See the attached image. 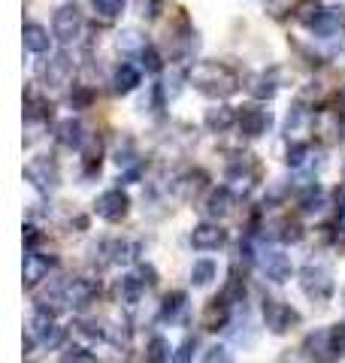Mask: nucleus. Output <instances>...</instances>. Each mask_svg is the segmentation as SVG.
Listing matches in <instances>:
<instances>
[{
	"label": "nucleus",
	"instance_id": "nucleus-47",
	"mask_svg": "<svg viewBox=\"0 0 345 363\" xmlns=\"http://www.w3.org/2000/svg\"><path fill=\"white\" fill-rule=\"evenodd\" d=\"M275 363H300V354H291V351H285V354L275 360Z\"/></svg>",
	"mask_w": 345,
	"mask_h": 363
},
{
	"label": "nucleus",
	"instance_id": "nucleus-27",
	"mask_svg": "<svg viewBox=\"0 0 345 363\" xmlns=\"http://www.w3.org/2000/svg\"><path fill=\"white\" fill-rule=\"evenodd\" d=\"M136 85H140V70H136L133 64H121L119 70L112 73V91L115 94H131V91H136Z\"/></svg>",
	"mask_w": 345,
	"mask_h": 363
},
{
	"label": "nucleus",
	"instance_id": "nucleus-8",
	"mask_svg": "<svg viewBox=\"0 0 345 363\" xmlns=\"http://www.w3.org/2000/svg\"><path fill=\"white\" fill-rule=\"evenodd\" d=\"M64 291H67V306L73 312H88L100 297V281L88 276H73L70 281H64Z\"/></svg>",
	"mask_w": 345,
	"mask_h": 363
},
{
	"label": "nucleus",
	"instance_id": "nucleus-31",
	"mask_svg": "<svg viewBox=\"0 0 345 363\" xmlns=\"http://www.w3.org/2000/svg\"><path fill=\"white\" fill-rule=\"evenodd\" d=\"M285 164L291 169H306L312 164V145L309 143H291L288 145V155H285Z\"/></svg>",
	"mask_w": 345,
	"mask_h": 363
},
{
	"label": "nucleus",
	"instance_id": "nucleus-38",
	"mask_svg": "<svg viewBox=\"0 0 345 363\" xmlns=\"http://www.w3.org/2000/svg\"><path fill=\"white\" fill-rule=\"evenodd\" d=\"M106 342L121 348V345H131V324L128 321H119V324H109L106 327Z\"/></svg>",
	"mask_w": 345,
	"mask_h": 363
},
{
	"label": "nucleus",
	"instance_id": "nucleus-28",
	"mask_svg": "<svg viewBox=\"0 0 345 363\" xmlns=\"http://www.w3.org/2000/svg\"><path fill=\"white\" fill-rule=\"evenodd\" d=\"M246 276H239V269L234 267L227 272V281H224V288H221V297L230 303V306H239V303H246Z\"/></svg>",
	"mask_w": 345,
	"mask_h": 363
},
{
	"label": "nucleus",
	"instance_id": "nucleus-41",
	"mask_svg": "<svg viewBox=\"0 0 345 363\" xmlns=\"http://www.w3.org/2000/svg\"><path fill=\"white\" fill-rule=\"evenodd\" d=\"M194 351H197V339L185 336V339L179 342V348L172 351V360H170V363H191V360H194Z\"/></svg>",
	"mask_w": 345,
	"mask_h": 363
},
{
	"label": "nucleus",
	"instance_id": "nucleus-49",
	"mask_svg": "<svg viewBox=\"0 0 345 363\" xmlns=\"http://www.w3.org/2000/svg\"><path fill=\"white\" fill-rule=\"evenodd\" d=\"M342 100H345V91H342Z\"/></svg>",
	"mask_w": 345,
	"mask_h": 363
},
{
	"label": "nucleus",
	"instance_id": "nucleus-29",
	"mask_svg": "<svg viewBox=\"0 0 345 363\" xmlns=\"http://www.w3.org/2000/svg\"><path fill=\"white\" fill-rule=\"evenodd\" d=\"M73 339H76V345L91 348V345H97V342H106V327L79 321V324H73Z\"/></svg>",
	"mask_w": 345,
	"mask_h": 363
},
{
	"label": "nucleus",
	"instance_id": "nucleus-24",
	"mask_svg": "<svg viewBox=\"0 0 345 363\" xmlns=\"http://www.w3.org/2000/svg\"><path fill=\"white\" fill-rule=\"evenodd\" d=\"M342 25H345V13L339 6H333V9H324V13H321V18L312 25V30L318 33L321 40H330V37H336V33L342 30Z\"/></svg>",
	"mask_w": 345,
	"mask_h": 363
},
{
	"label": "nucleus",
	"instance_id": "nucleus-2",
	"mask_svg": "<svg viewBox=\"0 0 345 363\" xmlns=\"http://www.w3.org/2000/svg\"><path fill=\"white\" fill-rule=\"evenodd\" d=\"M303 354L309 360H318V363H330L339 354H345V324L321 327V330L309 333L306 342H303Z\"/></svg>",
	"mask_w": 345,
	"mask_h": 363
},
{
	"label": "nucleus",
	"instance_id": "nucleus-16",
	"mask_svg": "<svg viewBox=\"0 0 345 363\" xmlns=\"http://www.w3.org/2000/svg\"><path fill=\"white\" fill-rule=\"evenodd\" d=\"M227 242V233H224V227L218 224V221H200V224H194V230H191V245L197 248V252H215V248H221Z\"/></svg>",
	"mask_w": 345,
	"mask_h": 363
},
{
	"label": "nucleus",
	"instance_id": "nucleus-37",
	"mask_svg": "<svg viewBox=\"0 0 345 363\" xmlns=\"http://www.w3.org/2000/svg\"><path fill=\"white\" fill-rule=\"evenodd\" d=\"M91 6H94V16L106 25L124 13V0H91Z\"/></svg>",
	"mask_w": 345,
	"mask_h": 363
},
{
	"label": "nucleus",
	"instance_id": "nucleus-19",
	"mask_svg": "<svg viewBox=\"0 0 345 363\" xmlns=\"http://www.w3.org/2000/svg\"><path fill=\"white\" fill-rule=\"evenodd\" d=\"M239 130H243V136H263L270 128H273V116L267 109H261V106H243L239 109Z\"/></svg>",
	"mask_w": 345,
	"mask_h": 363
},
{
	"label": "nucleus",
	"instance_id": "nucleus-6",
	"mask_svg": "<svg viewBox=\"0 0 345 363\" xmlns=\"http://www.w3.org/2000/svg\"><path fill=\"white\" fill-rule=\"evenodd\" d=\"M28 333L37 339V345L40 348H58L64 342V327H58V321H55V312H49V309H40L37 306V312L31 315V324H28Z\"/></svg>",
	"mask_w": 345,
	"mask_h": 363
},
{
	"label": "nucleus",
	"instance_id": "nucleus-39",
	"mask_svg": "<svg viewBox=\"0 0 345 363\" xmlns=\"http://www.w3.org/2000/svg\"><path fill=\"white\" fill-rule=\"evenodd\" d=\"M58 363H97V357L91 354V348L76 345V342H73V345L61 354V360H58Z\"/></svg>",
	"mask_w": 345,
	"mask_h": 363
},
{
	"label": "nucleus",
	"instance_id": "nucleus-44",
	"mask_svg": "<svg viewBox=\"0 0 345 363\" xmlns=\"http://www.w3.org/2000/svg\"><path fill=\"white\" fill-rule=\"evenodd\" d=\"M140 58H143V67H146V70L148 73H158L160 70V67H164V64H160V55L152 49V45H148V49L140 55Z\"/></svg>",
	"mask_w": 345,
	"mask_h": 363
},
{
	"label": "nucleus",
	"instance_id": "nucleus-7",
	"mask_svg": "<svg viewBox=\"0 0 345 363\" xmlns=\"http://www.w3.org/2000/svg\"><path fill=\"white\" fill-rule=\"evenodd\" d=\"M25 179L40 191V194H52L58 188V182H61V173H58V164L52 157L40 155V157H31L25 164Z\"/></svg>",
	"mask_w": 345,
	"mask_h": 363
},
{
	"label": "nucleus",
	"instance_id": "nucleus-1",
	"mask_svg": "<svg viewBox=\"0 0 345 363\" xmlns=\"http://www.w3.org/2000/svg\"><path fill=\"white\" fill-rule=\"evenodd\" d=\"M191 85L206 97H230L239 88V76L234 67L221 61H197L191 67Z\"/></svg>",
	"mask_w": 345,
	"mask_h": 363
},
{
	"label": "nucleus",
	"instance_id": "nucleus-21",
	"mask_svg": "<svg viewBox=\"0 0 345 363\" xmlns=\"http://www.w3.org/2000/svg\"><path fill=\"white\" fill-rule=\"evenodd\" d=\"M143 294H146V281L140 279V272H128V276H121L119 279V285H115V297H119V303H124L128 309H133L136 303L143 300Z\"/></svg>",
	"mask_w": 345,
	"mask_h": 363
},
{
	"label": "nucleus",
	"instance_id": "nucleus-36",
	"mask_svg": "<svg viewBox=\"0 0 345 363\" xmlns=\"http://www.w3.org/2000/svg\"><path fill=\"white\" fill-rule=\"evenodd\" d=\"M324 13V6H321V0H300V4L294 6V18L303 21V25H315Z\"/></svg>",
	"mask_w": 345,
	"mask_h": 363
},
{
	"label": "nucleus",
	"instance_id": "nucleus-14",
	"mask_svg": "<svg viewBox=\"0 0 345 363\" xmlns=\"http://www.w3.org/2000/svg\"><path fill=\"white\" fill-rule=\"evenodd\" d=\"M236 203H239V197L227 185L212 188L209 194H206V200H203V215L206 218H212V221H221V218H227V215H234Z\"/></svg>",
	"mask_w": 345,
	"mask_h": 363
},
{
	"label": "nucleus",
	"instance_id": "nucleus-13",
	"mask_svg": "<svg viewBox=\"0 0 345 363\" xmlns=\"http://www.w3.org/2000/svg\"><path fill=\"white\" fill-rule=\"evenodd\" d=\"M55 267L52 257L40 255L37 248L33 252L25 255V267H21V285H25V291H37L45 279H49V269Z\"/></svg>",
	"mask_w": 345,
	"mask_h": 363
},
{
	"label": "nucleus",
	"instance_id": "nucleus-17",
	"mask_svg": "<svg viewBox=\"0 0 345 363\" xmlns=\"http://www.w3.org/2000/svg\"><path fill=\"white\" fill-rule=\"evenodd\" d=\"M230 309H234V306H230V303L221 297V294H218V297H212L209 303L203 306L200 327H203V330H209V333L227 330V327H230Z\"/></svg>",
	"mask_w": 345,
	"mask_h": 363
},
{
	"label": "nucleus",
	"instance_id": "nucleus-40",
	"mask_svg": "<svg viewBox=\"0 0 345 363\" xmlns=\"http://www.w3.org/2000/svg\"><path fill=\"white\" fill-rule=\"evenodd\" d=\"M275 240H282V242H300L303 240V227L291 221V218H285L279 224V233H275Z\"/></svg>",
	"mask_w": 345,
	"mask_h": 363
},
{
	"label": "nucleus",
	"instance_id": "nucleus-48",
	"mask_svg": "<svg viewBox=\"0 0 345 363\" xmlns=\"http://www.w3.org/2000/svg\"><path fill=\"white\" fill-rule=\"evenodd\" d=\"M339 227L345 230V200H342V206H339Z\"/></svg>",
	"mask_w": 345,
	"mask_h": 363
},
{
	"label": "nucleus",
	"instance_id": "nucleus-33",
	"mask_svg": "<svg viewBox=\"0 0 345 363\" xmlns=\"http://www.w3.org/2000/svg\"><path fill=\"white\" fill-rule=\"evenodd\" d=\"M119 49H121V55H143L148 49V43H146V37L140 30L128 28V30L119 33Z\"/></svg>",
	"mask_w": 345,
	"mask_h": 363
},
{
	"label": "nucleus",
	"instance_id": "nucleus-43",
	"mask_svg": "<svg viewBox=\"0 0 345 363\" xmlns=\"http://www.w3.org/2000/svg\"><path fill=\"white\" fill-rule=\"evenodd\" d=\"M91 100H94L91 88H88V85H79L73 94H70V106H73V109H88V106H91Z\"/></svg>",
	"mask_w": 345,
	"mask_h": 363
},
{
	"label": "nucleus",
	"instance_id": "nucleus-46",
	"mask_svg": "<svg viewBox=\"0 0 345 363\" xmlns=\"http://www.w3.org/2000/svg\"><path fill=\"white\" fill-rule=\"evenodd\" d=\"M140 279L146 281V288H155V285H158V269H155L152 264H143V267H140Z\"/></svg>",
	"mask_w": 345,
	"mask_h": 363
},
{
	"label": "nucleus",
	"instance_id": "nucleus-42",
	"mask_svg": "<svg viewBox=\"0 0 345 363\" xmlns=\"http://www.w3.org/2000/svg\"><path fill=\"white\" fill-rule=\"evenodd\" d=\"M203 363H236V360H234V354H230L227 345H212L203 354Z\"/></svg>",
	"mask_w": 345,
	"mask_h": 363
},
{
	"label": "nucleus",
	"instance_id": "nucleus-22",
	"mask_svg": "<svg viewBox=\"0 0 345 363\" xmlns=\"http://www.w3.org/2000/svg\"><path fill=\"white\" fill-rule=\"evenodd\" d=\"M239 121V112H234L230 106H212V109H206V130L209 133H227L234 124Z\"/></svg>",
	"mask_w": 345,
	"mask_h": 363
},
{
	"label": "nucleus",
	"instance_id": "nucleus-10",
	"mask_svg": "<svg viewBox=\"0 0 345 363\" xmlns=\"http://www.w3.org/2000/svg\"><path fill=\"white\" fill-rule=\"evenodd\" d=\"M258 269L273 281V285H285V281L294 276V264L282 248H261L258 252Z\"/></svg>",
	"mask_w": 345,
	"mask_h": 363
},
{
	"label": "nucleus",
	"instance_id": "nucleus-5",
	"mask_svg": "<svg viewBox=\"0 0 345 363\" xmlns=\"http://www.w3.org/2000/svg\"><path fill=\"white\" fill-rule=\"evenodd\" d=\"M258 185V167L251 161V155H236V161H230L227 167V188L243 200L248 197Z\"/></svg>",
	"mask_w": 345,
	"mask_h": 363
},
{
	"label": "nucleus",
	"instance_id": "nucleus-3",
	"mask_svg": "<svg viewBox=\"0 0 345 363\" xmlns=\"http://www.w3.org/2000/svg\"><path fill=\"white\" fill-rule=\"evenodd\" d=\"M300 291L306 294L312 303H330L333 294H336V281H333V272L327 264H306L300 269Z\"/></svg>",
	"mask_w": 345,
	"mask_h": 363
},
{
	"label": "nucleus",
	"instance_id": "nucleus-9",
	"mask_svg": "<svg viewBox=\"0 0 345 363\" xmlns=\"http://www.w3.org/2000/svg\"><path fill=\"white\" fill-rule=\"evenodd\" d=\"M128 212H131V197H128V191H121V188L103 191V194L94 200V215L103 221H109V224L124 221Z\"/></svg>",
	"mask_w": 345,
	"mask_h": 363
},
{
	"label": "nucleus",
	"instance_id": "nucleus-45",
	"mask_svg": "<svg viewBox=\"0 0 345 363\" xmlns=\"http://www.w3.org/2000/svg\"><path fill=\"white\" fill-rule=\"evenodd\" d=\"M40 242V227L37 224H25V245H28V252H33Z\"/></svg>",
	"mask_w": 345,
	"mask_h": 363
},
{
	"label": "nucleus",
	"instance_id": "nucleus-34",
	"mask_svg": "<svg viewBox=\"0 0 345 363\" xmlns=\"http://www.w3.org/2000/svg\"><path fill=\"white\" fill-rule=\"evenodd\" d=\"M172 360V351L170 342L164 336H152L146 345V363H170Z\"/></svg>",
	"mask_w": 345,
	"mask_h": 363
},
{
	"label": "nucleus",
	"instance_id": "nucleus-15",
	"mask_svg": "<svg viewBox=\"0 0 345 363\" xmlns=\"http://www.w3.org/2000/svg\"><path fill=\"white\" fill-rule=\"evenodd\" d=\"M206 188H209V176L203 169H185V173L176 176V182H172V194L182 203H194Z\"/></svg>",
	"mask_w": 345,
	"mask_h": 363
},
{
	"label": "nucleus",
	"instance_id": "nucleus-32",
	"mask_svg": "<svg viewBox=\"0 0 345 363\" xmlns=\"http://www.w3.org/2000/svg\"><path fill=\"white\" fill-rule=\"evenodd\" d=\"M100 152H103V145H100L97 136H88V140L82 143V164H85V176L100 173Z\"/></svg>",
	"mask_w": 345,
	"mask_h": 363
},
{
	"label": "nucleus",
	"instance_id": "nucleus-11",
	"mask_svg": "<svg viewBox=\"0 0 345 363\" xmlns=\"http://www.w3.org/2000/svg\"><path fill=\"white\" fill-rule=\"evenodd\" d=\"M100 255H106V264L128 267V264H133V260H140V255H143V242L128 240V236H115V240L100 242Z\"/></svg>",
	"mask_w": 345,
	"mask_h": 363
},
{
	"label": "nucleus",
	"instance_id": "nucleus-23",
	"mask_svg": "<svg viewBox=\"0 0 345 363\" xmlns=\"http://www.w3.org/2000/svg\"><path fill=\"white\" fill-rule=\"evenodd\" d=\"M55 140H58V145H64V149H82V143L88 140V136L82 133V124H79L76 118H64L55 128Z\"/></svg>",
	"mask_w": 345,
	"mask_h": 363
},
{
	"label": "nucleus",
	"instance_id": "nucleus-30",
	"mask_svg": "<svg viewBox=\"0 0 345 363\" xmlns=\"http://www.w3.org/2000/svg\"><path fill=\"white\" fill-rule=\"evenodd\" d=\"M49 30H45L43 25H25V49L33 52V55H45L49 52Z\"/></svg>",
	"mask_w": 345,
	"mask_h": 363
},
{
	"label": "nucleus",
	"instance_id": "nucleus-35",
	"mask_svg": "<svg viewBox=\"0 0 345 363\" xmlns=\"http://www.w3.org/2000/svg\"><path fill=\"white\" fill-rule=\"evenodd\" d=\"M215 272H218V269H215L212 260H194V267H191V285H194V288L212 285Z\"/></svg>",
	"mask_w": 345,
	"mask_h": 363
},
{
	"label": "nucleus",
	"instance_id": "nucleus-26",
	"mask_svg": "<svg viewBox=\"0 0 345 363\" xmlns=\"http://www.w3.org/2000/svg\"><path fill=\"white\" fill-rule=\"evenodd\" d=\"M275 91H279V76H275V70H270V73L263 70V73L248 79V94L251 97L270 100V97H275Z\"/></svg>",
	"mask_w": 345,
	"mask_h": 363
},
{
	"label": "nucleus",
	"instance_id": "nucleus-12",
	"mask_svg": "<svg viewBox=\"0 0 345 363\" xmlns=\"http://www.w3.org/2000/svg\"><path fill=\"white\" fill-rule=\"evenodd\" d=\"M52 33H55V40L61 43V45L76 43L79 33H82V13H79L76 6H61V9L55 13Z\"/></svg>",
	"mask_w": 345,
	"mask_h": 363
},
{
	"label": "nucleus",
	"instance_id": "nucleus-18",
	"mask_svg": "<svg viewBox=\"0 0 345 363\" xmlns=\"http://www.w3.org/2000/svg\"><path fill=\"white\" fill-rule=\"evenodd\" d=\"M40 76H43V82L49 85V88H64L67 82H70V76H73V61H70V55H64V52L52 55V58L43 64Z\"/></svg>",
	"mask_w": 345,
	"mask_h": 363
},
{
	"label": "nucleus",
	"instance_id": "nucleus-20",
	"mask_svg": "<svg viewBox=\"0 0 345 363\" xmlns=\"http://www.w3.org/2000/svg\"><path fill=\"white\" fill-rule=\"evenodd\" d=\"M312 128H315V116H312V112H309L306 106L291 109V116H288V124H285L288 143H306V136L312 133Z\"/></svg>",
	"mask_w": 345,
	"mask_h": 363
},
{
	"label": "nucleus",
	"instance_id": "nucleus-25",
	"mask_svg": "<svg viewBox=\"0 0 345 363\" xmlns=\"http://www.w3.org/2000/svg\"><path fill=\"white\" fill-rule=\"evenodd\" d=\"M188 309V294L185 291H170L164 294V300H160V321H179L182 315Z\"/></svg>",
	"mask_w": 345,
	"mask_h": 363
},
{
	"label": "nucleus",
	"instance_id": "nucleus-4",
	"mask_svg": "<svg viewBox=\"0 0 345 363\" xmlns=\"http://www.w3.org/2000/svg\"><path fill=\"white\" fill-rule=\"evenodd\" d=\"M261 315H263V324H267V330L275 333V336H282V333L291 330V327L300 324V312L291 309V306L282 303V300H273V297H263Z\"/></svg>",
	"mask_w": 345,
	"mask_h": 363
}]
</instances>
